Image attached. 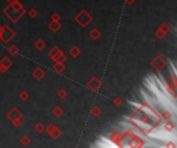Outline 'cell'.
I'll return each instance as SVG.
<instances>
[{"mask_svg":"<svg viewBox=\"0 0 177 148\" xmlns=\"http://www.w3.org/2000/svg\"><path fill=\"white\" fill-rule=\"evenodd\" d=\"M134 1H135V0H125V2H127V4H133Z\"/></svg>","mask_w":177,"mask_h":148,"instance_id":"cell-14","label":"cell"},{"mask_svg":"<svg viewBox=\"0 0 177 148\" xmlns=\"http://www.w3.org/2000/svg\"><path fill=\"white\" fill-rule=\"evenodd\" d=\"M7 1H13V0H7Z\"/></svg>","mask_w":177,"mask_h":148,"instance_id":"cell-16","label":"cell"},{"mask_svg":"<svg viewBox=\"0 0 177 148\" xmlns=\"http://www.w3.org/2000/svg\"><path fill=\"white\" fill-rule=\"evenodd\" d=\"M90 37L92 38V40H97V38L101 36V32H99V29H96V28H94V29H92L90 31Z\"/></svg>","mask_w":177,"mask_h":148,"instance_id":"cell-5","label":"cell"},{"mask_svg":"<svg viewBox=\"0 0 177 148\" xmlns=\"http://www.w3.org/2000/svg\"><path fill=\"white\" fill-rule=\"evenodd\" d=\"M155 35H156V37H158V40H163V38L166 36V33H165V32H163L160 29H158V30H156V32H155Z\"/></svg>","mask_w":177,"mask_h":148,"instance_id":"cell-9","label":"cell"},{"mask_svg":"<svg viewBox=\"0 0 177 148\" xmlns=\"http://www.w3.org/2000/svg\"><path fill=\"white\" fill-rule=\"evenodd\" d=\"M158 29H160L163 32H165V33L167 34L169 31H170V26H169L168 24L164 23V24H162V25L160 26V28H158Z\"/></svg>","mask_w":177,"mask_h":148,"instance_id":"cell-8","label":"cell"},{"mask_svg":"<svg viewBox=\"0 0 177 148\" xmlns=\"http://www.w3.org/2000/svg\"><path fill=\"white\" fill-rule=\"evenodd\" d=\"M3 14L5 16H7V18L12 22H17L25 14V9H24L23 5L19 1L13 0L11 4L9 6H6V9L3 11Z\"/></svg>","mask_w":177,"mask_h":148,"instance_id":"cell-1","label":"cell"},{"mask_svg":"<svg viewBox=\"0 0 177 148\" xmlns=\"http://www.w3.org/2000/svg\"><path fill=\"white\" fill-rule=\"evenodd\" d=\"M59 52H60V51H59V49L57 48V47H54V48H53L52 50H51V51L49 52V55H50L51 57H52L53 59H54V58H55V56H56L57 54L59 53Z\"/></svg>","mask_w":177,"mask_h":148,"instance_id":"cell-7","label":"cell"},{"mask_svg":"<svg viewBox=\"0 0 177 148\" xmlns=\"http://www.w3.org/2000/svg\"><path fill=\"white\" fill-rule=\"evenodd\" d=\"M14 36H15V31L12 30L9 26H3L2 33H1V38H0V40H2L3 42L6 44V42H9Z\"/></svg>","mask_w":177,"mask_h":148,"instance_id":"cell-3","label":"cell"},{"mask_svg":"<svg viewBox=\"0 0 177 148\" xmlns=\"http://www.w3.org/2000/svg\"><path fill=\"white\" fill-rule=\"evenodd\" d=\"M34 47H35L37 50H42V49L46 47V44H45V42L42 40H36V42L34 44Z\"/></svg>","mask_w":177,"mask_h":148,"instance_id":"cell-6","label":"cell"},{"mask_svg":"<svg viewBox=\"0 0 177 148\" xmlns=\"http://www.w3.org/2000/svg\"><path fill=\"white\" fill-rule=\"evenodd\" d=\"M2 28L3 27H1V26H0V38H1V33H2Z\"/></svg>","mask_w":177,"mask_h":148,"instance_id":"cell-15","label":"cell"},{"mask_svg":"<svg viewBox=\"0 0 177 148\" xmlns=\"http://www.w3.org/2000/svg\"><path fill=\"white\" fill-rule=\"evenodd\" d=\"M51 18H52V21H56V22H59V20L61 19V17H60V16H59L57 13L53 14L52 17H51Z\"/></svg>","mask_w":177,"mask_h":148,"instance_id":"cell-13","label":"cell"},{"mask_svg":"<svg viewBox=\"0 0 177 148\" xmlns=\"http://www.w3.org/2000/svg\"><path fill=\"white\" fill-rule=\"evenodd\" d=\"M75 20H76V22H78L82 27H85V26L88 25L89 22L92 20V17H91L86 11H82L76 18H75Z\"/></svg>","mask_w":177,"mask_h":148,"instance_id":"cell-2","label":"cell"},{"mask_svg":"<svg viewBox=\"0 0 177 148\" xmlns=\"http://www.w3.org/2000/svg\"><path fill=\"white\" fill-rule=\"evenodd\" d=\"M49 28H50L51 31L53 32H57L60 28H61V25L59 22H56V21H52L50 24H49Z\"/></svg>","mask_w":177,"mask_h":148,"instance_id":"cell-4","label":"cell"},{"mask_svg":"<svg viewBox=\"0 0 177 148\" xmlns=\"http://www.w3.org/2000/svg\"><path fill=\"white\" fill-rule=\"evenodd\" d=\"M28 15H29L31 18H35L36 16H37V11H36V9H30V11H28Z\"/></svg>","mask_w":177,"mask_h":148,"instance_id":"cell-12","label":"cell"},{"mask_svg":"<svg viewBox=\"0 0 177 148\" xmlns=\"http://www.w3.org/2000/svg\"><path fill=\"white\" fill-rule=\"evenodd\" d=\"M9 54H12V55H16V54H18L19 50H18V48L16 46H12L11 48L9 49Z\"/></svg>","mask_w":177,"mask_h":148,"instance_id":"cell-10","label":"cell"},{"mask_svg":"<svg viewBox=\"0 0 177 148\" xmlns=\"http://www.w3.org/2000/svg\"><path fill=\"white\" fill-rule=\"evenodd\" d=\"M71 54H72L74 57H76V56H78L79 54H80V50H79L77 47H74V48H72V50H71Z\"/></svg>","mask_w":177,"mask_h":148,"instance_id":"cell-11","label":"cell"}]
</instances>
